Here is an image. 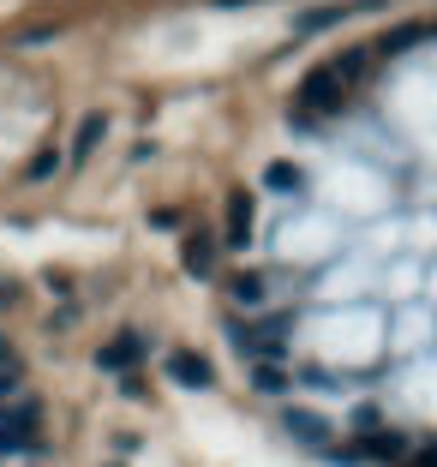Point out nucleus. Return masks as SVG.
Segmentation results:
<instances>
[{"instance_id":"obj_3","label":"nucleus","mask_w":437,"mask_h":467,"mask_svg":"<svg viewBox=\"0 0 437 467\" xmlns=\"http://www.w3.org/2000/svg\"><path fill=\"white\" fill-rule=\"evenodd\" d=\"M329 240H324V228H287V258H317V252H324Z\"/></svg>"},{"instance_id":"obj_6","label":"nucleus","mask_w":437,"mask_h":467,"mask_svg":"<svg viewBox=\"0 0 437 467\" xmlns=\"http://www.w3.org/2000/svg\"><path fill=\"white\" fill-rule=\"evenodd\" d=\"M132 354H138V342H132V336H120V342H114L109 354H102V366H126Z\"/></svg>"},{"instance_id":"obj_7","label":"nucleus","mask_w":437,"mask_h":467,"mask_svg":"<svg viewBox=\"0 0 437 467\" xmlns=\"http://www.w3.org/2000/svg\"><path fill=\"white\" fill-rule=\"evenodd\" d=\"M270 186H294V192H300V174H294L287 162H276V168H270Z\"/></svg>"},{"instance_id":"obj_1","label":"nucleus","mask_w":437,"mask_h":467,"mask_svg":"<svg viewBox=\"0 0 437 467\" xmlns=\"http://www.w3.org/2000/svg\"><path fill=\"white\" fill-rule=\"evenodd\" d=\"M36 443V408H18L13 420L0 413V450H30Z\"/></svg>"},{"instance_id":"obj_5","label":"nucleus","mask_w":437,"mask_h":467,"mask_svg":"<svg viewBox=\"0 0 437 467\" xmlns=\"http://www.w3.org/2000/svg\"><path fill=\"white\" fill-rule=\"evenodd\" d=\"M186 270H210V240H204V234H192V240H186Z\"/></svg>"},{"instance_id":"obj_9","label":"nucleus","mask_w":437,"mask_h":467,"mask_svg":"<svg viewBox=\"0 0 437 467\" xmlns=\"http://www.w3.org/2000/svg\"><path fill=\"white\" fill-rule=\"evenodd\" d=\"M0 366H6V342H0Z\"/></svg>"},{"instance_id":"obj_2","label":"nucleus","mask_w":437,"mask_h":467,"mask_svg":"<svg viewBox=\"0 0 437 467\" xmlns=\"http://www.w3.org/2000/svg\"><path fill=\"white\" fill-rule=\"evenodd\" d=\"M168 371H174L186 389H210V366L198 354H174V359H168Z\"/></svg>"},{"instance_id":"obj_8","label":"nucleus","mask_w":437,"mask_h":467,"mask_svg":"<svg viewBox=\"0 0 437 467\" xmlns=\"http://www.w3.org/2000/svg\"><path fill=\"white\" fill-rule=\"evenodd\" d=\"M13 396H18V378L6 371V378H0V401H13Z\"/></svg>"},{"instance_id":"obj_4","label":"nucleus","mask_w":437,"mask_h":467,"mask_svg":"<svg viewBox=\"0 0 437 467\" xmlns=\"http://www.w3.org/2000/svg\"><path fill=\"white\" fill-rule=\"evenodd\" d=\"M246 228H252V204L246 198H228V234H234L228 246H246Z\"/></svg>"}]
</instances>
